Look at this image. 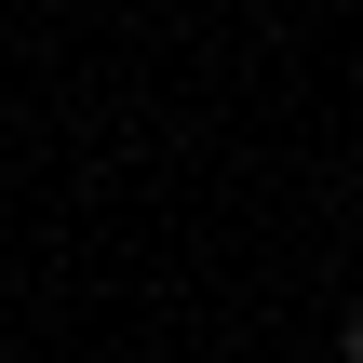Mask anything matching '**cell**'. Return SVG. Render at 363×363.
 <instances>
[{
  "label": "cell",
  "instance_id": "cell-1",
  "mask_svg": "<svg viewBox=\"0 0 363 363\" xmlns=\"http://www.w3.org/2000/svg\"><path fill=\"white\" fill-rule=\"evenodd\" d=\"M337 363H363V310H350V323H337Z\"/></svg>",
  "mask_w": 363,
  "mask_h": 363
}]
</instances>
